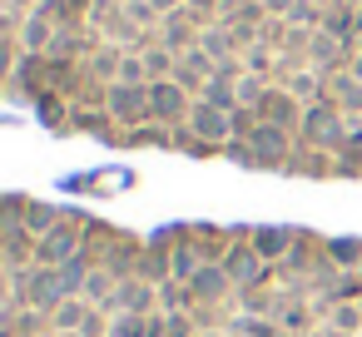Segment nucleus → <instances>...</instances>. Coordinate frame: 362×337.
I'll list each match as a JSON object with an SVG mask.
<instances>
[{
  "mask_svg": "<svg viewBox=\"0 0 362 337\" xmlns=\"http://www.w3.org/2000/svg\"><path fill=\"white\" fill-rule=\"evenodd\" d=\"M6 337H362V238L298 223L124 228L11 194Z\"/></svg>",
  "mask_w": 362,
  "mask_h": 337,
  "instance_id": "f257e3e1",
  "label": "nucleus"
}]
</instances>
